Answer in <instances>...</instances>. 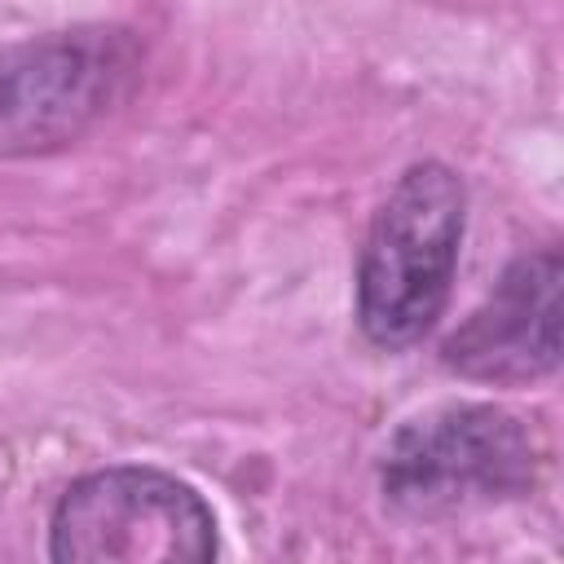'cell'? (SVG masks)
I'll list each match as a JSON object with an SVG mask.
<instances>
[{
  "label": "cell",
  "instance_id": "cell-1",
  "mask_svg": "<svg viewBox=\"0 0 564 564\" xmlns=\"http://www.w3.org/2000/svg\"><path fill=\"white\" fill-rule=\"evenodd\" d=\"M467 194L445 163H414L379 207L357 264V322L370 344L405 348L445 313Z\"/></svg>",
  "mask_w": 564,
  "mask_h": 564
},
{
  "label": "cell",
  "instance_id": "cell-2",
  "mask_svg": "<svg viewBox=\"0 0 564 564\" xmlns=\"http://www.w3.org/2000/svg\"><path fill=\"white\" fill-rule=\"evenodd\" d=\"M383 498L423 520L507 502L533 489L538 445L498 405H445L405 423L383 454Z\"/></svg>",
  "mask_w": 564,
  "mask_h": 564
},
{
  "label": "cell",
  "instance_id": "cell-3",
  "mask_svg": "<svg viewBox=\"0 0 564 564\" xmlns=\"http://www.w3.org/2000/svg\"><path fill=\"white\" fill-rule=\"evenodd\" d=\"M141 44L119 26L53 31L0 44V159L84 137L132 84Z\"/></svg>",
  "mask_w": 564,
  "mask_h": 564
},
{
  "label": "cell",
  "instance_id": "cell-4",
  "mask_svg": "<svg viewBox=\"0 0 564 564\" xmlns=\"http://www.w3.org/2000/svg\"><path fill=\"white\" fill-rule=\"evenodd\" d=\"M48 555L62 564H203L216 555V516L167 471L106 467L62 494Z\"/></svg>",
  "mask_w": 564,
  "mask_h": 564
},
{
  "label": "cell",
  "instance_id": "cell-5",
  "mask_svg": "<svg viewBox=\"0 0 564 564\" xmlns=\"http://www.w3.org/2000/svg\"><path fill=\"white\" fill-rule=\"evenodd\" d=\"M445 366L480 383H524L560 366V251L516 260L494 295L445 339Z\"/></svg>",
  "mask_w": 564,
  "mask_h": 564
}]
</instances>
